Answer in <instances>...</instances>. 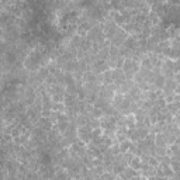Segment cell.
Segmentation results:
<instances>
[{
  "mask_svg": "<svg viewBox=\"0 0 180 180\" xmlns=\"http://www.w3.org/2000/svg\"><path fill=\"white\" fill-rule=\"evenodd\" d=\"M129 146H132V145H131V142L125 139V141H122V142L120 143V148H118V149H120V152H127V151H129V149H131Z\"/></svg>",
  "mask_w": 180,
  "mask_h": 180,
  "instance_id": "6da1fadb",
  "label": "cell"
},
{
  "mask_svg": "<svg viewBox=\"0 0 180 180\" xmlns=\"http://www.w3.org/2000/svg\"><path fill=\"white\" fill-rule=\"evenodd\" d=\"M131 166H132L134 169H139V168H141V161L138 158L132 159V161H131Z\"/></svg>",
  "mask_w": 180,
  "mask_h": 180,
  "instance_id": "7a4b0ae2",
  "label": "cell"
},
{
  "mask_svg": "<svg viewBox=\"0 0 180 180\" xmlns=\"http://www.w3.org/2000/svg\"><path fill=\"white\" fill-rule=\"evenodd\" d=\"M155 180H168V179H166L165 176H162V177H158V179H155Z\"/></svg>",
  "mask_w": 180,
  "mask_h": 180,
  "instance_id": "3957f363",
  "label": "cell"
}]
</instances>
